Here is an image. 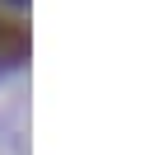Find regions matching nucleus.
Returning a JSON list of instances; mask_svg holds the SVG:
<instances>
[{"label":"nucleus","mask_w":150,"mask_h":155,"mask_svg":"<svg viewBox=\"0 0 150 155\" xmlns=\"http://www.w3.org/2000/svg\"><path fill=\"white\" fill-rule=\"evenodd\" d=\"M24 47H28L24 28H19L14 19H0V66H9V61H19V57H24Z\"/></svg>","instance_id":"1"}]
</instances>
